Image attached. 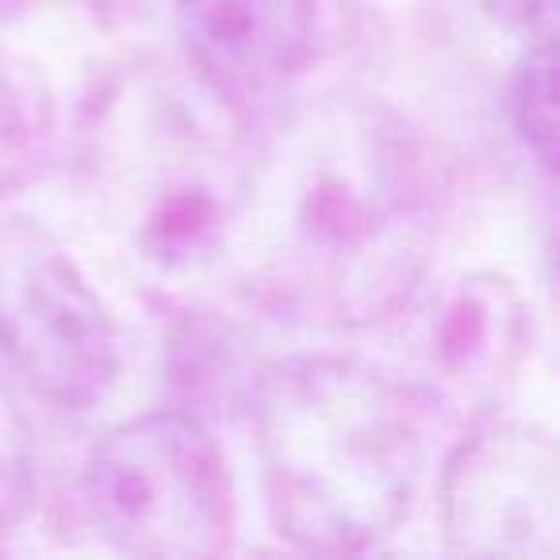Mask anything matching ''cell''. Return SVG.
<instances>
[{"mask_svg":"<svg viewBox=\"0 0 560 560\" xmlns=\"http://www.w3.org/2000/svg\"><path fill=\"white\" fill-rule=\"evenodd\" d=\"M265 506L284 541L365 552L407 518L427 472V411L353 353L269 365L249 388Z\"/></svg>","mask_w":560,"mask_h":560,"instance_id":"2","label":"cell"},{"mask_svg":"<svg viewBox=\"0 0 560 560\" xmlns=\"http://www.w3.org/2000/svg\"><path fill=\"white\" fill-rule=\"evenodd\" d=\"M511 119L518 139L549 177L557 170V43L552 32L534 35L511 78Z\"/></svg>","mask_w":560,"mask_h":560,"instance_id":"9","label":"cell"},{"mask_svg":"<svg viewBox=\"0 0 560 560\" xmlns=\"http://www.w3.org/2000/svg\"><path fill=\"white\" fill-rule=\"evenodd\" d=\"M55 112L43 89V78L32 66L0 55V170L24 165L50 139Z\"/></svg>","mask_w":560,"mask_h":560,"instance_id":"10","label":"cell"},{"mask_svg":"<svg viewBox=\"0 0 560 560\" xmlns=\"http://www.w3.org/2000/svg\"><path fill=\"white\" fill-rule=\"evenodd\" d=\"M450 552L552 560L560 552V460L552 430L526 419L468 427L438 483Z\"/></svg>","mask_w":560,"mask_h":560,"instance_id":"7","label":"cell"},{"mask_svg":"<svg viewBox=\"0 0 560 560\" xmlns=\"http://www.w3.org/2000/svg\"><path fill=\"white\" fill-rule=\"evenodd\" d=\"M476 9L491 20V24L506 27V32L522 35H545L552 32V9L557 0H476Z\"/></svg>","mask_w":560,"mask_h":560,"instance_id":"12","label":"cell"},{"mask_svg":"<svg viewBox=\"0 0 560 560\" xmlns=\"http://www.w3.org/2000/svg\"><path fill=\"white\" fill-rule=\"evenodd\" d=\"M85 506L127 557H223L234 545V480L192 411H150L101 438L85 465Z\"/></svg>","mask_w":560,"mask_h":560,"instance_id":"4","label":"cell"},{"mask_svg":"<svg viewBox=\"0 0 560 560\" xmlns=\"http://www.w3.org/2000/svg\"><path fill=\"white\" fill-rule=\"evenodd\" d=\"M231 101L170 73L135 70L96 104L89 162L127 246L158 272H192L223 257L249 139L231 131Z\"/></svg>","mask_w":560,"mask_h":560,"instance_id":"3","label":"cell"},{"mask_svg":"<svg viewBox=\"0 0 560 560\" xmlns=\"http://www.w3.org/2000/svg\"><path fill=\"white\" fill-rule=\"evenodd\" d=\"M442 219L422 131L369 93H330L249 139L223 254L261 307L358 330L419 292Z\"/></svg>","mask_w":560,"mask_h":560,"instance_id":"1","label":"cell"},{"mask_svg":"<svg viewBox=\"0 0 560 560\" xmlns=\"http://www.w3.org/2000/svg\"><path fill=\"white\" fill-rule=\"evenodd\" d=\"M35 506V468L27 453L24 427L16 419H0V537L24 526Z\"/></svg>","mask_w":560,"mask_h":560,"instance_id":"11","label":"cell"},{"mask_svg":"<svg viewBox=\"0 0 560 560\" xmlns=\"http://www.w3.org/2000/svg\"><path fill=\"white\" fill-rule=\"evenodd\" d=\"M96 12H127V9H135L139 0H89Z\"/></svg>","mask_w":560,"mask_h":560,"instance_id":"14","label":"cell"},{"mask_svg":"<svg viewBox=\"0 0 560 560\" xmlns=\"http://www.w3.org/2000/svg\"><path fill=\"white\" fill-rule=\"evenodd\" d=\"M196 78L238 108L307 62L296 0H173Z\"/></svg>","mask_w":560,"mask_h":560,"instance_id":"8","label":"cell"},{"mask_svg":"<svg viewBox=\"0 0 560 560\" xmlns=\"http://www.w3.org/2000/svg\"><path fill=\"white\" fill-rule=\"evenodd\" d=\"M0 358L58 411H89L119 376V335L66 246L32 219H0Z\"/></svg>","mask_w":560,"mask_h":560,"instance_id":"5","label":"cell"},{"mask_svg":"<svg viewBox=\"0 0 560 560\" xmlns=\"http://www.w3.org/2000/svg\"><path fill=\"white\" fill-rule=\"evenodd\" d=\"M35 0H0V27L12 24V20H20Z\"/></svg>","mask_w":560,"mask_h":560,"instance_id":"13","label":"cell"},{"mask_svg":"<svg viewBox=\"0 0 560 560\" xmlns=\"http://www.w3.org/2000/svg\"><path fill=\"white\" fill-rule=\"evenodd\" d=\"M396 315L404 335L392 373L427 419L468 430L503 415L534 353V307L506 272H460Z\"/></svg>","mask_w":560,"mask_h":560,"instance_id":"6","label":"cell"}]
</instances>
